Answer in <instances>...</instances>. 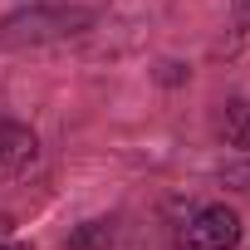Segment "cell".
<instances>
[{"instance_id":"obj_2","label":"cell","mask_w":250,"mask_h":250,"mask_svg":"<svg viewBox=\"0 0 250 250\" xmlns=\"http://www.w3.org/2000/svg\"><path fill=\"white\" fill-rule=\"evenodd\" d=\"M245 235L240 226V211L226 206V201H211V206H196L182 230H177V250H235Z\"/></svg>"},{"instance_id":"obj_3","label":"cell","mask_w":250,"mask_h":250,"mask_svg":"<svg viewBox=\"0 0 250 250\" xmlns=\"http://www.w3.org/2000/svg\"><path fill=\"white\" fill-rule=\"evenodd\" d=\"M35 157H40L35 128H25V123H15V118H0V177H20V172H30Z\"/></svg>"},{"instance_id":"obj_8","label":"cell","mask_w":250,"mask_h":250,"mask_svg":"<svg viewBox=\"0 0 250 250\" xmlns=\"http://www.w3.org/2000/svg\"><path fill=\"white\" fill-rule=\"evenodd\" d=\"M230 182H250V162L245 167H230Z\"/></svg>"},{"instance_id":"obj_1","label":"cell","mask_w":250,"mask_h":250,"mask_svg":"<svg viewBox=\"0 0 250 250\" xmlns=\"http://www.w3.org/2000/svg\"><path fill=\"white\" fill-rule=\"evenodd\" d=\"M93 5H69V0H40V5H20L0 20V49L20 54V49H49L64 40H79L93 30Z\"/></svg>"},{"instance_id":"obj_7","label":"cell","mask_w":250,"mask_h":250,"mask_svg":"<svg viewBox=\"0 0 250 250\" xmlns=\"http://www.w3.org/2000/svg\"><path fill=\"white\" fill-rule=\"evenodd\" d=\"M0 250H35L30 240H0Z\"/></svg>"},{"instance_id":"obj_5","label":"cell","mask_w":250,"mask_h":250,"mask_svg":"<svg viewBox=\"0 0 250 250\" xmlns=\"http://www.w3.org/2000/svg\"><path fill=\"white\" fill-rule=\"evenodd\" d=\"M113 240H118V221L113 216H93V221L69 230V250H108Z\"/></svg>"},{"instance_id":"obj_9","label":"cell","mask_w":250,"mask_h":250,"mask_svg":"<svg viewBox=\"0 0 250 250\" xmlns=\"http://www.w3.org/2000/svg\"><path fill=\"white\" fill-rule=\"evenodd\" d=\"M10 226H15V221H10L5 211H0V240H5V235H10Z\"/></svg>"},{"instance_id":"obj_6","label":"cell","mask_w":250,"mask_h":250,"mask_svg":"<svg viewBox=\"0 0 250 250\" xmlns=\"http://www.w3.org/2000/svg\"><path fill=\"white\" fill-rule=\"evenodd\" d=\"M187 79H191L187 64H177V59H162L157 64V83H187Z\"/></svg>"},{"instance_id":"obj_4","label":"cell","mask_w":250,"mask_h":250,"mask_svg":"<svg viewBox=\"0 0 250 250\" xmlns=\"http://www.w3.org/2000/svg\"><path fill=\"white\" fill-rule=\"evenodd\" d=\"M216 128H221V143L226 147H235V152L250 157V98H226Z\"/></svg>"}]
</instances>
